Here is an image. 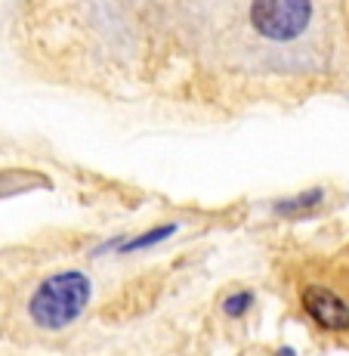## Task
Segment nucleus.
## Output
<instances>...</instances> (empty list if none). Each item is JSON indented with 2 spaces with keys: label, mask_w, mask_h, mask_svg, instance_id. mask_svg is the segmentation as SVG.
Returning a JSON list of instances; mask_svg holds the SVG:
<instances>
[{
  "label": "nucleus",
  "mask_w": 349,
  "mask_h": 356,
  "mask_svg": "<svg viewBox=\"0 0 349 356\" xmlns=\"http://www.w3.org/2000/svg\"><path fill=\"white\" fill-rule=\"evenodd\" d=\"M90 298L93 282L84 270H59L34 289L28 300V316L44 332H62L84 316Z\"/></svg>",
  "instance_id": "nucleus-1"
},
{
  "label": "nucleus",
  "mask_w": 349,
  "mask_h": 356,
  "mask_svg": "<svg viewBox=\"0 0 349 356\" xmlns=\"http://www.w3.org/2000/svg\"><path fill=\"white\" fill-rule=\"evenodd\" d=\"M312 22V0H254L250 25L259 38L287 44L297 40Z\"/></svg>",
  "instance_id": "nucleus-2"
},
{
  "label": "nucleus",
  "mask_w": 349,
  "mask_h": 356,
  "mask_svg": "<svg viewBox=\"0 0 349 356\" xmlns=\"http://www.w3.org/2000/svg\"><path fill=\"white\" fill-rule=\"evenodd\" d=\"M300 307H303L306 316L318 328H325V332H334V334L349 332V304L334 289L306 285V289L300 291Z\"/></svg>",
  "instance_id": "nucleus-3"
},
{
  "label": "nucleus",
  "mask_w": 349,
  "mask_h": 356,
  "mask_svg": "<svg viewBox=\"0 0 349 356\" xmlns=\"http://www.w3.org/2000/svg\"><path fill=\"white\" fill-rule=\"evenodd\" d=\"M321 202H325V189L312 186V189H303V193H297L291 198L275 202V204H272V211H275L278 217H303V214H312Z\"/></svg>",
  "instance_id": "nucleus-4"
},
{
  "label": "nucleus",
  "mask_w": 349,
  "mask_h": 356,
  "mask_svg": "<svg viewBox=\"0 0 349 356\" xmlns=\"http://www.w3.org/2000/svg\"><path fill=\"white\" fill-rule=\"evenodd\" d=\"M50 180L44 174H31V170H0V198L3 195H22L31 189H46Z\"/></svg>",
  "instance_id": "nucleus-5"
},
{
  "label": "nucleus",
  "mask_w": 349,
  "mask_h": 356,
  "mask_svg": "<svg viewBox=\"0 0 349 356\" xmlns=\"http://www.w3.org/2000/svg\"><path fill=\"white\" fill-rule=\"evenodd\" d=\"M173 232H176V227H173V223H167V227H158L152 232H142V236H136V238H118V242L99 245L93 254H105V251H121V254H127V251H142V248H152V245L164 242V238H170Z\"/></svg>",
  "instance_id": "nucleus-6"
},
{
  "label": "nucleus",
  "mask_w": 349,
  "mask_h": 356,
  "mask_svg": "<svg viewBox=\"0 0 349 356\" xmlns=\"http://www.w3.org/2000/svg\"><path fill=\"white\" fill-rule=\"evenodd\" d=\"M250 307H254V291H248V289L225 294V300H223V313H225L229 319H241V316H248Z\"/></svg>",
  "instance_id": "nucleus-7"
},
{
  "label": "nucleus",
  "mask_w": 349,
  "mask_h": 356,
  "mask_svg": "<svg viewBox=\"0 0 349 356\" xmlns=\"http://www.w3.org/2000/svg\"><path fill=\"white\" fill-rule=\"evenodd\" d=\"M275 356H297V350H293V347H278Z\"/></svg>",
  "instance_id": "nucleus-8"
}]
</instances>
